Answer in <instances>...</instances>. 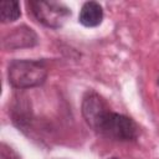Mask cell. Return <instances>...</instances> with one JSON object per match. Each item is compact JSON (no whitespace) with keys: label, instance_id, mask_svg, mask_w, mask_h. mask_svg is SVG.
I'll list each match as a JSON object with an SVG mask.
<instances>
[{"label":"cell","instance_id":"obj_8","mask_svg":"<svg viewBox=\"0 0 159 159\" xmlns=\"http://www.w3.org/2000/svg\"><path fill=\"white\" fill-rule=\"evenodd\" d=\"M0 159H21L20 155L7 144L1 143L0 147Z\"/></svg>","mask_w":159,"mask_h":159},{"label":"cell","instance_id":"obj_1","mask_svg":"<svg viewBox=\"0 0 159 159\" xmlns=\"http://www.w3.org/2000/svg\"><path fill=\"white\" fill-rule=\"evenodd\" d=\"M48 75L47 66L40 60H14L7 67L9 83L16 89L41 86Z\"/></svg>","mask_w":159,"mask_h":159},{"label":"cell","instance_id":"obj_6","mask_svg":"<svg viewBox=\"0 0 159 159\" xmlns=\"http://www.w3.org/2000/svg\"><path fill=\"white\" fill-rule=\"evenodd\" d=\"M103 7L97 1H86L78 15V21L86 27H96L103 20Z\"/></svg>","mask_w":159,"mask_h":159},{"label":"cell","instance_id":"obj_4","mask_svg":"<svg viewBox=\"0 0 159 159\" xmlns=\"http://www.w3.org/2000/svg\"><path fill=\"white\" fill-rule=\"evenodd\" d=\"M107 102L94 91H88L83 96L81 104V113L86 123L96 132L106 114L109 112Z\"/></svg>","mask_w":159,"mask_h":159},{"label":"cell","instance_id":"obj_7","mask_svg":"<svg viewBox=\"0 0 159 159\" xmlns=\"http://www.w3.org/2000/svg\"><path fill=\"white\" fill-rule=\"evenodd\" d=\"M0 10V20L2 24L14 22L21 15L19 1H1Z\"/></svg>","mask_w":159,"mask_h":159},{"label":"cell","instance_id":"obj_3","mask_svg":"<svg viewBox=\"0 0 159 159\" xmlns=\"http://www.w3.org/2000/svg\"><path fill=\"white\" fill-rule=\"evenodd\" d=\"M29 11L34 17L46 27L60 29L65 25L71 16V9L63 2L46 1V0H31L26 2Z\"/></svg>","mask_w":159,"mask_h":159},{"label":"cell","instance_id":"obj_5","mask_svg":"<svg viewBox=\"0 0 159 159\" xmlns=\"http://www.w3.org/2000/svg\"><path fill=\"white\" fill-rule=\"evenodd\" d=\"M37 43V35L36 32L26 26L21 25L12 31H10L4 39H2V47L5 50H17L24 47H32Z\"/></svg>","mask_w":159,"mask_h":159},{"label":"cell","instance_id":"obj_9","mask_svg":"<svg viewBox=\"0 0 159 159\" xmlns=\"http://www.w3.org/2000/svg\"><path fill=\"white\" fill-rule=\"evenodd\" d=\"M108 159H119V158H116V157H112V158H108Z\"/></svg>","mask_w":159,"mask_h":159},{"label":"cell","instance_id":"obj_2","mask_svg":"<svg viewBox=\"0 0 159 159\" xmlns=\"http://www.w3.org/2000/svg\"><path fill=\"white\" fill-rule=\"evenodd\" d=\"M96 132L116 142H133L139 135V128L132 118L112 111L106 114Z\"/></svg>","mask_w":159,"mask_h":159},{"label":"cell","instance_id":"obj_10","mask_svg":"<svg viewBox=\"0 0 159 159\" xmlns=\"http://www.w3.org/2000/svg\"><path fill=\"white\" fill-rule=\"evenodd\" d=\"M158 84H159V78H158Z\"/></svg>","mask_w":159,"mask_h":159}]
</instances>
